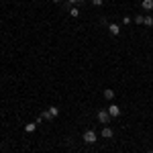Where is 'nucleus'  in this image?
Instances as JSON below:
<instances>
[{"label":"nucleus","instance_id":"nucleus-1","mask_svg":"<svg viewBox=\"0 0 153 153\" xmlns=\"http://www.w3.org/2000/svg\"><path fill=\"white\" fill-rule=\"evenodd\" d=\"M82 139H84V143H88V145H92V143H96V139H98V135H96V133H94L92 129H88V131H84Z\"/></svg>","mask_w":153,"mask_h":153},{"label":"nucleus","instance_id":"nucleus-2","mask_svg":"<svg viewBox=\"0 0 153 153\" xmlns=\"http://www.w3.org/2000/svg\"><path fill=\"white\" fill-rule=\"evenodd\" d=\"M110 114H108V110H98V120L102 123V125H108L110 123Z\"/></svg>","mask_w":153,"mask_h":153},{"label":"nucleus","instance_id":"nucleus-3","mask_svg":"<svg viewBox=\"0 0 153 153\" xmlns=\"http://www.w3.org/2000/svg\"><path fill=\"white\" fill-rule=\"evenodd\" d=\"M100 135H102V139H112V137H114V131L110 129L108 125H104V127H102V133H100Z\"/></svg>","mask_w":153,"mask_h":153},{"label":"nucleus","instance_id":"nucleus-4","mask_svg":"<svg viewBox=\"0 0 153 153\" xmlns=\"http://www.w3.org/2000/svg\"><path fill=\"white\" fill-rule=\"evenodd\" d=\"M106 110H108V114H110V117H112V118L120 117V108H118L117 104H110V106H108V108H106Z\"/></svg>","mask_w":153,"mask_h":153},{"label":"nucleus","instance_id":"nucleus-5","mask_svg":"<svg viewBox=\"0 0 153 153\" xmlns=\"http://www.w3.org/2000/svg\"><path fill=\"white\" fill-rule=\"evenodd\" d=\"M108 31H110V35H114V37L120 35V27H118V25H114V23L108 25Z\"/></svg>","mask_w":153,"mask_h":153},{"label":"nucleus","instance_id":"nucleus-6","mask_svg":"<svg viewBox=\"0 0 153 153\" xmlns=\"http://www.w3.org/2000/svg\"><path fill=\"white\" fill-rule=\"evenodd\" d=\"M141 8H143V10H153V0H143Z\"/></svg>","mask_w":153,"mask_h":153},{"label":"nucleus","instance_id":"nucleus-7","mask_svg":"<svg viewBox=\"0 0 153 153\" xmlns=\"http://www.w3.org/2000/svg\"><path fill=\"white\" fill-rule=\"evenodd\" d=\"M104 98H106V100H110V102H112V100H114V90H110V88H106V90H104Z\"/></svg>","mask_w":153,"mask_h":153},{"label":"nucleus","instance_id":"nucleus-8","mask_svg":"<svg viewBox=\"0 0 153 153\" xmlns=\"http://www.w3.org/2000/svg\"><path fill=\"white\" fill-rule=\"evenodd\" d=\"M35 129H37V123H29V125H25V131H27V133H33Z\"/></svg>","mask_w":153,"mask_h":153},{"label":"nucleus","instance_id":"nucleus-9","mask_svg":"<svg viewBox=\"0 0 153 153\" xmlns=\"http://www.w3.org/2000/svg\"><path fill=\"white\" fill-rule=\"evenodd\" d=\"M47 110H49V114H51V117H57V114H59V108H57V106H49Z\"/></svg>","mask_w":153,"mask_h":153},{"label":"nucleus","instance_id":"nucleus-10","mask_svg":"<svg viewBox=\"0 0 153 153\" xmlns=\"http://www.w3.org/2000/svg\"><path fill=\"white\" fill-rule=\"evenodd\" d=\"M70 14L74 16V19H78V16H80V10H78L76 6H70Z\"/></svg>","mask_w":153,"mask_h":153},{"label":"nucleus","instance_id":"nucleus-11","mask_svg":"<svg viewBox=\"0 0 153 153\" xmlns=\"http://www.w3.org/2000/svg\"><path fill=\"white\" fill-rule=\"evenodd\" d=\"M143 25H145V27H153V16H145Z\"/></svg>","mask_w":153,"mask_h":153},{"label":"nucleus","instance_id":"nucleus-12","mask_svg":"<svg viewBox=\"0 0 153 153\" xmlns=\"http://www.w3.org/2000/svg\"><path fill=\"white\" fill-rule=\"evenodd\" d=\"M143 21H145L143 14H137V16H135V23H137V25H143Z\"/></svg>","mask_w":153,"mask_h":153},{"label":"nucleus","instance_id":"nucleus-13","mask_svg":"<svg viewBox=\"0 0 153 153\" xmlns=\"http://www.w3.org/2000/svg\"><path fill=\"white\" fill-rule=\"evenodd\" d=\"M41 117H43V120H51V114H49V110H45V112H43V114H41Z\"/></svg>","mask_w":153,"mask_h":153},{"label":"nucleus","instance_id":"nucleus-14","mask_svg":"<svg viewBox=\"0 0 153 153\" xmlns=\"http://www.w3.org/2000/svg\"><path fill=\"white\" fill-rule=\"evenodd\" d=\"M92 4H94V6H102V4H104V0H92Z\"/></svg>","mask_w":153,"mask_h":153},{"label":"nucleus","instance_id":"nucleus-15","mask_svg":"<svg viewBox=\"0 0 153 153\" xmlns=\"http://www.w3.org/2000/svg\"><path fill=\"white\" fill-rule=\"evenodd\" d=\"M78 2H80V0H68V4H70V6H74V4H78Z\"/></svg>","mask_w":153,"mask_h":153},{"label":"nucleus","instance_id":"nucleus-16","mask_svg":"<svg viewBox=\"0 0 153 153\" xmlns=\"http://www.w3.org/2000/svg\"><path fill=\"white\" fill-rule=\"evenodd\" d=\"M147 153H153V149H149V151H147Z\"/></svg>","mask_w":153,"mask_h":153},{"label":"nucleus","instance_id":"nucleus-17","mask_svg":"<svg viewBox=\"0 0 153 153\" xmlns=\"http://www.w3.org/2000/svg\"><path fill=\"white\" fill-rule=\"evenodd\" d=\"M53 2H61V0H53Z\"/></svg>","mask_w":153,"mask_h":153}]
</instances>
